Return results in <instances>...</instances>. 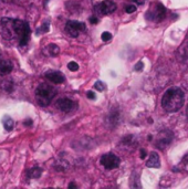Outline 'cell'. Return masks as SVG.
<instances>
[{
  "label": "cell",
  "instance_id": "cell-9",
  "mask_svg": "<svg viewBox=\"0 0 188 189\" xmlns=\"http://www.w3.org/2000/svg\"><path fill=\"white\" fill-rule=\"evenodd\" d=\"M57 107L62 112H64V113H70V112H72L76 108V103L72 100L63 97V99H60L57 102Z\"/></svg>",
  "mask_w": 188,
  "mask_h": 189
},
{
  "label": "cell",
  "instance_id": "cell-29",
  "mask_svg": "<svg viewBox=\"0 0 188 189\" xmlns=\"http://www.w3.org/2000/svg\"><path fill=\"white\" fill-rule=\"evenodd\" d=\"M139 157L142 158V159H144V158L146 157V151H145V149H141V155H139Z\"/></svg>",
  "mask_w": 188,
  "mask_h": 189
},
{
  "label": "cell",
  "instance_id": "cell-31",
  "mask_svg": "<svg viewBox=\"0 0 188 189\" xmlns=\"http://www.w3.org/2000/svg\"><path fill=\"white\" fill-rule=\"evenodd\" d=\"M26 124H27V125H31V124H32V122H31V121H27V122H26Z\"/></svg>",
  "mask_w": 188,
  "mask_h": 189
},
{
  "label": "cell",
  "instance_id": "cell-10",
  "mask_svg": "<svg viewBox=\"0 0 188 189\" xmlns=\"http://www.w3.org/2000/svg\"><path fill=\"white\" fill-rule=\"evenodd\" d=\"M116 10V3L111 0H104L98 6V11L101 15H111Z\"/></svg>",
  "mask_w": 188,
  "mask_h": 189
},
{
  "label": "cell",
  "instance_id": "cell-18",
  "mask_svg": "<svg viewBox=\"0 0 188 189\" xmlns=\"http://www.w3.org/2000/svg\"><path fill=\"white\" fill-rule=\"evenodd\" d=\"M13 125H15L13 119L10 118V117H5V119H3V126H5L6 131H11L12 128H13Z\"/></svg>",
  "mask_w": 188,
  "mask_h": 189
},
{
  "label": "cell",
  "instance_id": "cell-3",
  "mask_svg": "<svg viewBox=\"0 0 188 189\" xmlns=\"http://www.w3.org/2000/svg\"><path fill=\"white\" fill-rule=\"evenodd\" d=\"M12 26H13V32H15V37L19 41V45L23 47L26 45L30 40V27L29 24L23 20L19 19H13L12 21Z\"/></svg>",
  "mask_w": 188,
  "mask_h": 189
},
{
  "label": "cell",
  "instance_id": "cell-30",
  "mask_svg": "<svg viewBox=\"0 0 188 189\" xmlns=\"http://www.w3.org/2000/svg\"><path fill=\"white\" fill-rule=\"evenodd\" d=\"M145 2H146V0H135V3L136 5H139V6L144 5Z\"/></svg>",
  "mask_w": 188,
  "mask_h": 189
},
{
  "label": "cell",
  "instance_id": "cell-1",
  "mask_svg": "<svg viewBox=\"0 0 188 189\" xmlns=\"http://www.w3.org/2000/svg\"><path fill=\"white\" fill-rule=\"evenodd\" d=\"M184 105V92L179 87H171L162 97V106L168 113H175Z\"/></svg>",
  "mask_w": 188,
  "mask_h": 189
},
{
  "label": "cell",
  "instance_id": "cell-5",
  "mask_svg": "<svg viewBox=\"0 0 188 189\" xmlns=\"http://www.w3.org/2000/svg\"><path fill=\"white\" fill-rule=\"evenodd\" d=\"M85 30V24L84 22H80V21L75 20H70L65 24V32L67 35L72 37V38H76L80 32Z\"/></svg>",
  "mask_w": 188,
  "mask_h": 189
},
{
  "label": "cell",
  "instance_id": "cell-33",
  "mask_svg": "<svg viewBox=\"0 0 188 189\" xmlns=\"http://www.w3.org/2000/svg\"><path fill=\"white\" fill-rule=\"evenodd\" d=\"M44 189H54V188H44Z\"/></svg>",
  "mask_w": 188,
  "mask_h": 189
},
{
  "label": "cell",
  "instance_id": "cell-8",
  "mask_svg": "<svg viewBox=\"0 0 188 189\" xmlns=\"http://www.w3.org/2000/svg\"><path fill=\"white\" fill-rule=\"evenodd\" d=\"M12 21L13 19H10V18H3L1 20V33H2L3 38L9 39V40L15 37Z\"/></svg>",
  "mask_w": 188,
  "mask_h": 189
},
{
  "label": "cell",
  "instance_id": "cell-27",
  "mask_svg": "<svg viewBox=\"0 0 188 189\" xmlns=\"http://www.w3.org/2000/svg\"><path fill=\"white\" fill-rule=\"evenodd\" d=\"M89 21H90V24H98V17H90Z\"/></svg>",
  "mask_w": 188,
  "mask_h": 189
},
{
  "label": "cell",
  "instance_id": "cell-16",
  "mask_svg": "<svg viewBox=\"0 0 188 189\" xmlns=\"http://www.w3.org/2000/svg\"><path fill=\"white\" fill-rule=\"evenodd\" d=\"M42 175V169L40 167H33L28 172L29 178H39Z\"/></svg>",
  "mask_w": 188,
  "mask_h": 189
},
{
  "label": "cell",
  "instance_id": "cell-14",
  "mask_svg": "<svg viewBox=\"0 0 188 189\" xmlns=\"http://www.w3.org/2000/svg\"><path fill=\"white\" fill-rule=\"evenodd\" d=\"M44 53L46 55H49V56H57L60 53V48L54 43H50L44 49Z\"/></svg>",
  "mask_w": 188,
  "mask_h": 189
},
{
  "label": "cell",
  "instance_id": "cell-22",
  "mask_svg": "<svg viewBox=\"0 0 188 189\" xmlns=\"http://www.w3.org/2000/svg\"><path fill=\"white\" fill-rule=\"evenodd\" d=\"M101 39H102V41L107 42V41H110L111 39H112V35H111L110 32L105 31V32H103V33L101 35Z\"/></svg>",
  "mask_w": 188,
  "mask_h": 189
},
{
  "label": "cell",
  "instance_id": "cell-2",
  "mask_svg": "<svg viewBox=\"0 0 188 189\" xmlns=\"http://www.w3.org/2000/svg\"><path fill=\"white\" fill-rule=\"evenodd\" d=\"M57 94V91L53 86L46 83H42L35 90V100L40 106H48Z\"/></svg>",
  "mask_w": 188,
  "mask_h": 189
},
{
  "label": "cell",
  "instance_id": "cell-6",
  "mask_svg": "<svg viewBox=\"0 0 188 189\" xmlns=\"http://www.w3.org/2000/svg\"><path fill=\"white\" fill-rule=\"evenodd\" d=\"M100 162H101V164L104 166L105 169H107V170H112V169L117 168L120 166V164H121L120 157H117L116 155L112 154V153L103 155Z\"/></svg>",
  "mask_w": 188,
  "mask_h": 189
},
{
  "label": "cell",
  "instance_id": "cell-23",
  "mask_svg": "<svg viewBox=\"0 0 188 189\" xmlns=\"http://www.w3.org/2000/svg\"><path fill=\"white\" fill-rule=\"evenodd\" d=\"M136 6L135 5H128V6L125 7V12L126 13H133V12L136 11Z\"/></svg>",
  "mask_w": 188,
  "mask_h": 189
},
{
  "label": "cell",
  "instance_id": "cell-21",
  "mask_svg": "<svg viewBox=\"0 0 188 189\" xmlns=\"http://www.w3.org/2000/svg\"><path fill=\"white\" fill-rule=\"evenodd\" d=\"M68 69H69L70 71L75 72V71L79 70V64L76 63V62H74V61H71V62L68 63Z\"/></svg>",
  "mask_w": 188,
  "mask_h": 189
},
{
  "label": "cell",
  "instance_id": "cell-34",
  "mask_svg": "<svg viewBox=\"0 0 188 189\" xmlns=\"http://www.w3.org/2000/svg\"><path fill=\"white\" fill-rule=\"evenodd\" d=\"M111 189H115V188H111Z\"/></svg>",
  "mask_w": 188,
  "mask_h": 189
},
{
  "label": "cell",
  "instance_id": "cell-11",
  "mask_svg": "<svg viewBox=\"0 0 188 189\" xmlns=\"http://www.w3.org/2000/svg\"><path fill=\"white\" fill-rule=\"evenodd\" d=\"M44 75H46V79H48L50 82H52L54 84H61L65 80L63 74L59 72V71H48Z\"/></svg>",
  "mask_w": 188,
  "mask_h": 189
},
{
  "label": "cell",
  "instance_id": "cell-32",
  "mask_svg": "<svg viewBox=\"0 0 188 189\" xmlns=\"http://www.w3.org/2000/svg\"><path fill=\"white\" fill-rule=\"evenodd\" d=\"M186 115H187V117H188V106H187V110H186Z\"/></svg>",
  "mask_w": 188,
  "mask_h": 189
},
{
  "label": "cell",
  "instance_id": "cell-13",
  "mask_svg": "<svg viewBox=\"0 0 188 189\" xmlns=\"http://www.w3.org/2000/svg\"><path fill=\"white\" fill-rule=\"evenodd\" d=\"M12 63L8 60L0 61V75H7L12 71Z\"/></svg>",
  "mask_w": 188,
  "mask_h": 189
},
{
  "label": "cell",
  "instance_id": "cell-15",
  "mask_svg": "<svg viewBox=\"0 0 188 189\" xmlns=\"http://www.w3.org/2000/svg\"><path fill=\"white\" fill-rule=\"evenodd\" d=\"M132 179H131V186H132V189H142V186H141V181H139V176L137 174H133L132 176Z\"/></svg>",
  "mask_w": 188,
  "mask_h": 189
},
{
  "label": "cell",
  "instance_id": "cell-17",
  "mask_svg": "<svg viewBox=\"0 0 188 189\" xmlns=\"http://www.w3.org/2000/svg\"><path fill=\"white\" fill-rule=\"evenodd\" d=\"M122 145L125 146V147H128L131 146L132 148H135V142H134V137L132 135H128V136L124 137V140L122 142Z\"/></svg>",
  "mask_w": 188,
  "mask_h": 189
},
{
  "label": "cell",
  "instance_id": "cell-24",
  "mask_svg": "<svg viewBox=\"0 0 188 189\" xmlns=\"http://www.w3.org/2000/svg\"><path fill=\"white\" fill-rule=\"evenodd\" d=\"M143 67H144V63H143L142 61H138L137 63L135 64V67H134V70L137 71V72H139V71L143 70Z\"/></svg>",
  "mask_w": 188,
  "mask_h": 189
},
{
  "label": "cell",
  "instance_id": "cell-4",
  "mask_svg": "<svg viewBox=\"0 0 188 189\" xmlns=\"http://www.w3.org/2000/svg\"><path fill=\"white\" fill-rule=\"evenodd\" d=\"M166 16V8L160 2H153L148 9L146 17L154 22L162 21Z\"/></svg>",
  "mask_w": 188,
  "mask_h": 189
},
{
  "label": "cell",
  "instance_id": "cell-19",
  "mask_svg": "<svg viewBox=\"0 0 188 189\" xmlns=\"http://www.w3.org/2000/svg\"><path fill=\"white\" fill-rule=\"evenodd\" d=\"M49 31V22H46L42 26L37 30V35H40V33H46V32Z\"/></svg>",
  "mask_w": 188,
  "mask_h": 189
},
{
  "label": "cell",
  "instance_id": "cell-26",
  "mask_svg": "<svg viewBox=\"0 0 188 189\" xmlns=\"http://www.w3.org/2000/svg\"><path fill=\"white\" fill-rule=\"evenodd\" d=\"M87 99H90V100H95V93L94 92H92V91H89L87 93Z\"/></svg>",
  "mask_w": 188,
  "mask_h": 189
},
{
  "label": "cell",
  "instance_id": "cell-12",
  "mask_svg": "<svg viewBox=\"0 0 188 189\" xmlns=\"http://www.w3.org/2000/svg\"><path fill=\"white\" fill-rule=\"evenodd\" d=\"M146 166L149 167V168H158L160 166V160H159V156L157 153H155V151L150 153L149 158H148L147 163H146Z\"/></svg>",
  "mask_w": 188,
  "mask_h": 189
},
{
  "label": "cell",
  "instance_id": "cell-25",
  "mask_svg": "<svg viewBox=\"0 0 188 189\" xmlns=\"http://www.w3.org/2000/svg\"><path fill=\"white\" fill-rule=\"evenodd\" d=\"M182 167H184V169H185L186 172H188V154L182 158Z\"/></svg>",
  "mask_w": 188,
  "mask_h": 189
},
{
  "label": "cell",
  "instance_id": "cell-28",
  "mask_svg": "<svg viewBox=\"0 0 188 189\" xmlns=\"http://www.w3.org/2000/svg\"><path fill=\"white\" fill-rule=\"evenodd\" d=\"M68 189H78V186H76V184H75L74 181H72V183L69 184V187H68Z\"/></svg>",
  "mask_w": 188,
  "mask_h": 189
},
{
  "label": "cell",
  "instance_id": "cell-7",
  "mask_svg": "<svg viewBox=\"0 0 188 189\" xmlns=\"http://www.w3.org/2000/svg\"><path fill=\"white\" fill-rule=\"evenodd\" d=\"M173 132L171 131H163L157 135L156 138V147L159 149H165L173 140Z\"/></svg>",
  "mask_w": 188,
  "mask_h": 189
},
{
  "label": "cell",
  "instance_id": "cell-20",
  "mask_svg": "<svg viewBox=\"0 0 188 189\" xmlns=\"http://www.w3.org/2000/svg\"><path fill=\"white\" fill-rule=\"evenodd\" d=\"M94 87H95V90H98V92H103L105 90V84L103 83L102 81H98L95 82V84H94Z\"/></svg>",
  "mask_w": 188,
  "mask_h": 189
}]
</instances>
